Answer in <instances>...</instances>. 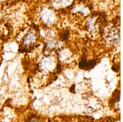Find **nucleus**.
<instances>
[{
  "label": "nucleus",
  "mask_w": 123,
  "mask_h": 122,
  "mask_svg": "<svg viewBox=\"0 0 123 122\" xmlns=\"http://www.w3.org/2000/svg\"><path fill=\"white\" fill-rule=\"evenodd\" d=\"M29 122H38V121H37V120H36V119H35V118H33V119H31V121H30Z\"/></svg>",
  "instance_id": "1"
}]
</instances>
